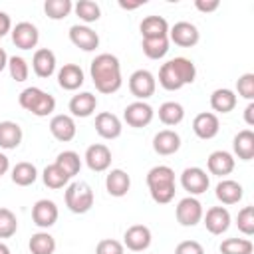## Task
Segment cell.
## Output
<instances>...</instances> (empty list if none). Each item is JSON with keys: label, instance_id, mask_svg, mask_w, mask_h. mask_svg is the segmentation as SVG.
Masks as SVG:
<instances>
[{"label": "cell", "instance_id": "cell-20", "mask_svg": "<svg viewBox=\"0 0 254 254\" xmlns=\"http://www.w3.org/2000/svg\"><path fill=\"white\" fill-rule=\"evenodd\" d=\"M179 149H181V137L173 129H163L153 137V151L157 155L169 157V155H175Z\"/></svg>", "mask_w": 254, "mask_h": 254}, {"label": "cell", "instance_id": "cell-19", "mask_svg": "<svg viewBox=\"0 0 254 254\" xmlns=\"http://www.w3.org/2000/svg\"><path fill=\"white\" fill-rule=\"evenodd\" d=\"M234 165H236L234 155L228 153V151H222V149L212 151V153L208 155V159H206L208 173H210V175H216V177H226V175H230V173L234 171Z\"/></svg>", "mask_w": 254, "mask_h": 254}, {"label": "cell", "instance_id": "cell-21", "mask_svg": "<svg viewBox=\"0 0 254 254\" xmlns=\"http://www.w3.org/2000/svg\"><path fill=\"white\" fill-rule=\"evenodd\" d=\"M85 77H83V69L77 64H64L58 71V83L62 89L65 91H75L83 85Z\"/></svg>", "mask_w": 254, "mask_h": 254}, {"label": "cell", "instance_id": "cell-17", "mask_svg": "<svg viewBox=\"0 0 254 254\" xmlns=\"http://www.w3.org/2000/svg\"><path fill=\"white\" fill-rule=\"evenodd\" d=\"M95 131L103 139H117L123 131V125H121V119L115 113L101 111V113L95 115Z\"/></svg>", "mask_w": 254, "mask_h": 254}, {"label": "cell", "instance_id": "cell-25", "mask_svg": "<svg viewBox=\"0 0 254 254\" xmlns=\"http://www.w3.org/2000/svg\"><path fill=\"white\" fill-rule=\"evenodd\" d=\"M214 194L216 198L222 202V204H236L242 200V194H244V189L240 183L232 181V179H222L216 189H214Z\"/></svg>", "mask_w": 254, "mask_h": 254}, {"label": "cell", "instance_id": "cell-37", "mask_svg": "<svg viewBox=\"0 0 254 254\" xmlns=\"http://www.w3.org/2000/svg\"><path fill=\"white\" fill-rule=\"evenodd\" d=\"M73 10L71 0H46L44 2V12L50 20H64L69 16Z\"/></svg>", "mask_w": 254, "mask_h": 254}, {"label": "cell", "instance_id": "cell-22", "mask_svg": "<svg viewBox=\"0 0 254 254\" xmlns=\"http://www.w3.org/2000/svg\"><path fill=\"white\" fill-rule=\"evenodd\" d=\"M56 54L50 50V48H40L34 52V58H32V69L38 77H50L54 75L56 71Z\"/></svg>", "mask_w": 254, "mask_h": 254}, {"label": "cell", "instance_id": "cell-43", "mask_svg": "<svg viewBox=\"0 0 254 254\" xmlns=\"http://www.w3.org/2000/svg\"><path fill=\"white\" fill-rule=\"evenodd\" d=\"M236 91L246 101H254V73H242L236 79Z\"/></svg>", "mask_w": 254, "mask_h": 254}, {"label": "cell", "instance_id": "cell-16", "mask_svg": "<svg viewBox=\"0 0 254 254\" xmlns=\"http://www.w3.org/2000/svg\"><path fill=\"white\" fill-rule=\"evenodd\" d=\"M69 42L83 50V52H93L97 46H99V36L95 30H91L89 26H83V24H75L69 28Z\"/></svg>", "mask_w": 254, "mask_h": 254}, {"label": "cell", "instance_id": "cell-38", "mask_svg": "<svg viewBox=\"0 0 254 254\" xmlns=\"http://www.w3.org/2000/svg\"><path fill=\"white\" fill-rule=\"evenodd\" d=\"M73 10H75L77 18H79L81 22H85V24L97 22V20L101 18V8H99V4L93 2V0H79V2L73 6Z\"/></svg>", "mask_w": 254, "mask_h": 254}, {"label": "cell", "instance_id": "cell-23", "mask_svg": "<svg viewBox=\"0 0 254 254\" xmlns=\"http://www.w3.org/2000/svg\"><path fill=\"white\" fill-rule=\"evenodd\" d=\"M105 189H107V192L111 196L121 198L131 189V177L123 169H111L107 173V177H105Z\"/></svg>", "mask_w": 254, "mask_h": 254}, {"label": "cell", "instance_id": "cell-27", "mask_svg": "<svg viewBox=\"0 0 254 254\" xmlns=\"http://www.w3.org/2000/svg\"><path fill=\"white\" fill-rule=\"evenodd\" d=\"M236 101H238L236 93L228 87H218L210 93V107L216 113H230L236 107Z\"/></svg>", "mask_w": 254, "mask_h": 254}, {"label": "cell", "instance_id": "cell-26", "mask_svg": "<svg viewBox=\"0 0 254 254\" xmlns=\"http://www.w3.org/2000/svg\"><path fill=\"white\" fill-rule=\"evenodd\" d=\"M232 149L240 161H252L254 159V131H250V129L238 131L234 135Z\"/></svg>", "mask_w": 254, "mask_h": 254}, {"label": "cell", "instance_id": "cell-24", "mask_svg": "<svg viewBox=\"0 0 254 254\" xmlns=\"http://www.w3.org/2000/svg\"><path fill=\"white\" fill-rule=\"evenodd\" d=\"M67 107H69L71 117H89L97 107V97L91 91H81L69 99Z\"/></svg>", "mask_w": 254, "mask_h": 254}, {"label": "cell", "instance_id": "cell-45", "mask_svg": "<svg viewBox=\"0 0 254 254\" xmlns=\"http://www.w3.org/2000/svg\"><path fill=\"white\" fill-rule=\"evenodd\" d=\"M175 254H204V248L196 240H183L177 244Z\"/></svg>", "mask_w": 254, "mask_h": 254}, {"label": "cell", "instance_id": "cell-13", "mask_svg": "<svg viewBox=\"0 0 254 254\" xmlns=\"http://www.w3.org/2000/svg\"><path fill=\"white\" fill-rule=\"evenodd\" d=\"M85 165L93 171V173H103L111 167V151L107 145L103 143H93L85 149Z\"/></svg>", "mask_w": 254, "mask_h": 254}, {"label": "cell", "instance_id": "cell-3", "mask_svg": "<svg viewBox=\"0 0 254 254\" xmlns=\"http://www.w3.org/2000/svg\"><path fill=\"white\" fill-rule=\"evenodd\" d=\"M18 103L22 109L30 111L36 117H48L56 111V97L40 87H26L18 95Z\"/></svg>", "mask_w": 254, "mask_h": 254}, {"label": "cell", "instance_id": "cell-52", "mask_svg": "<svg viewBox=\"0 0 254 254\" xmlns=\"http://www.w3.org/2000/svg\"><path fill=\"white\" fill-rule=\"evenodd\" d=\"M0 254H10V248L4 242H0Z\"/></svg>", "mask_w": 254, "mask_h": 254}, {"label": "cell", "instance_id": "cell-41", "mask_svg": "<svg viewBox=\"0 0 254 254\" xmlns=\"http://www.w3.org/2000/svg\"><path fill=\"white\" fill-rule=\"evenodd\" d=\"M18 230V218L10 208H0V238H10Z\"/></svg>", "mask_w": 254, "mask_h": 254}, {"label": "cell", "instance_id": "cell-50", "mask_svg": "<svg viewBox=\"0 0 254 254\" xmlns=\"http://www.w3.org/2000/svg\"><path fill=\"white\" fill-rule=\"evenodd\" d=\"M143 4H145V0H143V2H131V4H129V2H123V0L119 2V6H121L123 10H135V8L143 6Z\"/></svg>", "mask_w": 254, "mask_h": 254}, {"label": "cell", "instance_id": "cell-30", "mask_svg": "<svg viewBox=\"0 0 254 254\" xmlns=\"http://www.w3.org/2000/svg\"><path fill=\"white\" fill-rule=\"evenodd\" d=\"M175 185V171L167 165H157L147 173V187L151 189H161V187H171Z\"/></svg>", "mask_w": 254, "mask_h": 254}, {"label": "cell", "instance_id": "cell-28", "mask_svg": "<svg viewBox=\"0 0 254 254\" xmlns=\"http://www.w3.org/2000/svg\"><path fill=\"white\" fill-rule=\"evenodd\" d=\"M22 127L16 121H0V147L10 151L22 143Z\"/></svg>", "mask_w": 254, "mask_h": 254}, {"label": "cell", "instance_id": "cell-32", "mask_svg": "<svg viewBox=\"0 0 254 254\" xmlns=\"http://www.w3.org/2000/svg\"><path fill=\"white\" fill-rule=\"evenodd\" d=\"M169 44H171L169 36H163V38H143L141 48H143V54L149 60H161V58L167 56Z\"/></svg>", "mask_w": 254, "mask_h": 254}, {"label": "cell", "instance_id": "cell-11", "mask_svg": "<svg viewBox=\"0 0 254 254\" xmlns=\"http://www.w3.org/2000/svg\"><path fill=\"white\" fill-rule=\"evenodd\" d=\"M58 216H60V210H58V204L54 200H48V198H40L36 200V204L32 206V220L36 226L40 228H50L58 222Z\"/></svg>", "mask_w": 254, "mask_h": 254}, {"label": "cell", "instance_id": "cell-46", "mask_svg": "<svg viewBox=\"0 0 254 254\" xmlns=\"http://www.w3.org/2000/svg\"><path fill=\"white\" fill-rule=\"evenodd\" d=\"M194 6H196V10H200V12L208 14V12L218 10L220 2H218V0H196V2H194Z\"/></svg>", "mask_w": 254, "mask_h": 254}, {"label": "cell", "instance_id": "cell-9", "mask_svg": "<svg viewBox=\"0 0 254 254\" xmlns=\"http://www.w3.org/2000/svg\"><path fill=\"white\" fill-rule=\"evenodd\" d=\"M200 40V32L190 22H177L173 28H169V42L181 46V48H192Z\"/></svg>", "mask_w": 254, "mask_h": 254}, {"label": "cell", "instance_id": "cell-49", "mask_svg": "<svg viewBox=\"0 0 254 254\" xmlns=\"http://www.w3.org/2000/svg\"><path fill=\"white\" fill-rule=\"evenodd\" d=\"M8 169H10V161H8V157H6L4 153H0V177L6 175Z\"/></svg>", "mask_w": 254, "mask_h": 254}, {"label": "cell", "instance_id": "cell-48", "mask_svg": "<svg viewBox=\"0 0 254 254\" xmlns=\"http://www.w3.org/2000/svg\"><path fill=\"white\" fill-rule=\"evenodd\" d=\"M244 121L246 125L254 127V101H248V105L244 107Z\"/></svg>", "mask_w": 254, "mask_h": 254}, {"label": "cell", "instance_id": "cell-2", "mask_svg": "<svg viewBox=\"0 0 254 254\" xmlns=\"http://www.w3.org/2000/svg\"><path fill=\"white\" fill-rule=\"evenodd\" d=\"M196 77V67L189 58H173L165 62L159 69V83L167 91H179L181 87L192 83Z\"/></svg>", "mask_w": 254, "mask_h": 254}, {"label": "cell", "instance_id": "cell-12", "mask_svg": "<svg viewBox=\"0 0 254 254\" xmlns=\"http://www.w3.org/2000/svg\"><path fill=\"white\" fill-rule=\"evenodd\" d=\"M192 131L198 139L202 141H208V139H214L220 131V121L216 117V113L212 111H202L198 113L194 119H192Z\"/></svg>", "mask_w": 254, "mask_h": 254}, {"label": "cell", "instance_id": "cell-40", "mask_svg": "<svg viewBox=\"0 0 254 254\" xmlns=\"http://www.w3.org/2000/svg\"><path fill=\"white\" fill-rule=\"evenodd\" d=\"M8 71H10V77L14 81H26L28 75H30V67H28V62L20 56H12L8 58Z\"/></svg>", "mask_w": 254, "mask_h": 254}, {"label": "cell", "instance_id": "cell-7", "mask_svg": "<svg viewBox=\"0 0 254 254\" xmlns=\"http://www.w3.org/2000/svg\"><path fill=\"white\" fill-rule=\"evenodd\" d=\"M208 185H210V179H208L206 171L200 167H187L181 173V187L189 192V196H196V194L206 192Z\"/></svg>", "mask_w": 254, "mask_h": 254}, {"label": "cell", "instance_id": "cell-35", "mask_svg": "<svg viewBox=\"0 0 254 254\" xmlns=\"http://www.w3.org/2000/svg\"><path fill=\"white\" fill-rule=\"evenodd\" d=\"M42 181H44V185H46L48 189L58 190V189H64V187L69 183V177H67L56 163H52V165H48V167L44 169Z\"/></svg>", "mask_w": 254, "mask_h": 254}, {"label": "cell", "instance_id": "cell-39", "mask_svg": "<svg viewBox=\"0 0 254 254\" xmlns=\"http://www.w3.org/2000/svg\"><path fill=\"white\" fill-rule=\"evenodd\" d=\"M220 254H252L254 244L248 238H226L218 246Z\"/></svg>", "mask_w": 254, "mask_h": 254}, {"label": "cell", "instance_id": "cell-15", "mask_svg": "<svg viewBox=\"0 0 254 254\" xmlns=\"http://www.w3.org/2000/svg\"><path fill=\"white\" fill-rule=\"evenodd\" d=\"M202 222L210 234H224L230 226V212L226 206H210L206 214H202Z\"/></svg>", "mask_w": 254, "mask_h": 254}, {"label": "cell", "instance_id": "cell-5", "mask_svg": "<svg viewBox=\"0 0 254 254\" xmlns=\"http://www.w3.org/2000/svg\"><path fill=\"white\" fill-rule=\"evenodd\" d=\"M157 89V79L149 69H135L129 75V91L137 97V101L149 99Z\"/></svg>", "mask_w": 254, "mask_h": 254}, {"label": "cell", "instance_id": "cell-34", "mask_svg": "<svg viewBox=\"0 0 254 254\" xmlns=\"http://www.w3.org/2000/svg\"><path fill=\"white\" fill-rule=\"evenodd\" d=\"M28 248L32 254H54L56 252V238L46 232V230H40L36 234H32L30 242H28Z\"/></svg>", "mask_w": 254, "mask_h": 254}, {"label": "cell", "instance_id": "cell-6", "mask_svg": "<svg viewBox=\"0 0 254 254\" xmlns=\"http://www.w3.org/2000/svg\"><path fill=\"white\" fill-rule=\"evenodd\" d=\"M202 204L198 198L194 196H185L179 200L177 208H175V216H177V222L181 226H196L200 220H202Z\"/></svg>", "mask_w": 254, "mask_h": 254}, {"label": "cell", "instance_id": "cell-1", "mask_svg": "<svg viewBox=\"0 0 254 254\" xmlns=\"http://www.w3.org/2000/svg\"><path fill=\"white\" fill-rule=\"evenodd\" d=\"M89 73L93 79V85L99 93L111 95L121 89L123 77H121V64L117 56L113 54H99L93 58L89 65Z\"/></svg>", "mask_w": 254, "mask_h": 254}, {"label": "cell", "instance_id": "cell-33", "mask_svg": "<svg viewBox=\"0 0 254 254\" xmlns=\"http://www.w3.org/2000/svg\"><path fill=\"white\" fill-rule=\"evenodd\" d=\"M159 119H161L163 125L175 127L185 119V107L181 103H177V101H165L159 107Z\"/></svg>", "mask_w": 254, "mask_h": 254}, {"label": "cell", "instance_id": "cell-44", "mask_svg": "<svg viewBox=\"0 0 254 254\" xmlns=\"http://www.w3.org/2000/svg\"><path fill=\"white\" fill-rule=\"evenodd\" d=\"M95 254H125V246L115 238H103L97 242Z\"/></svg>", "mask_w": 254, "mask_h": 254}, {"label": "cell", "instance_id": "cell-29", "mask_svg": "<svg viewBox=\"0 0 254 254\" xmlns=\"http://www.w3.org/2000/svg\"><path fill=\"white\" fill-rule=\"evenodd\" d=\"M139 30L143 38H163L169 36V22L163 16H147L143 18Z\"/></svg>", "mask_w": 254, "mask_h": 254}, {"label": "cell", "instance_id": "cell-47", "mask_svg": "<svg viewBox=\"0 0 254 254\" xmlns=\"http://www.w3.org/2000/svg\"><path fill=\"white\" fill-rule=\"evenodd\" d=\"M8 32H12V20L6 12H0V38H4Z\"/></svg>", "mask_w": 254, "mask_h": 254}, {"label": "cell", "instance_id": "cell-18", "mask_svg": "<svg viewBox=\"0 0 254 254\" xmlns=\"http://www.w3.org/2000/svg\"><path fill=\"white\" fill-rule=\"evenodd\" d=\"M50 133L54 135V139H58L62 143L71 141L75 137V133H77V127H75L73 117L71 115H64V113L54 115L50 119Z\"/></svg>", "mask_w": 254, "mask_h": 254}, {"label": "cell", "instance_id": "cell-4", "mask_svg": "<svg viewBox=\"0 0 254 254\" xmlns=\"http://www.w3.org/2000/svg\"><path fill=\"white\" fill-rule=\"evenodd\" d=\"M65 206L73 212V214H85L87 210H91L93 206V190L87 183L83 181H75L69 183L65 189Z\"/></svg>", "mask_w": 254, "mask_h": 254}, {"label": "cell", "instance_id": "cell-51", "mask_svg": "<svg viewBox=\"0 0 254 254\" xmlns=\"http://www.w3.org/2000/svg\"><path fill=\"white\" fill-rule=\"evenodd\" d=\"M8 67V54L4 52V48H0V71H4Z\"/></svg>", "mask_w": 254, "mask_h": 254}, {"label": "cell", "instance_id": "cell-8", "mask_svg": "<svg viewBox=\"0 0 254 254\" xmlns=\"http://www.w3.org/2000/svg\"><path fill=\"white\" fill-rule=\"evenodd\" d=\"M153 107L147 103V101H133L125 107L123 111V119L129 127H135V129H141V127H147L151 121H153Z\"/></svg>", "mask_w": 254, "mask_h": 254}, {"label": "cell", "instance_id": "cell-31", "mask_svg": "<svg viewBox=\"0 0 254 254\" xmlns=\"http://www.w3.org/2000/svg\"><path fill=\"white\" fill-rule=\"evenodd\" d=\"M38 179V169L28 163V161H20L12 167V183L18 187H30L34 185Z\"/></svg>", "mask_w": 254, "mask_h": 254}, {"label": "cell", "instance_id": "cell-14", "mask_svg": "<svg viewBox=\"0 0 254 254\" xmlns=\"http://www.w3.org/2000/svg\"><path fill=\"white\" fill-rule=\"evenodd\" d=\"M40 32L32 22H18L12 28V42L20 50H32L38 46Z\"/></svg>", "mask_w": 254, "mask_h": 254}, {"label": "cell", "instance_id": "cell-42", "mask_svg": "<svg viewBox=\"0 0 254 254\" xmlns=\"http://www.w3.org/2000/svg\"><path fill=\"white\" fill-rule=\"evenodd\" d=\"M236 226L244 236L254 234V206H244L236 214Z\"/></svg>", "mask_w": 254, "mask_h": 254}, {"label": "cell", "instance_id": "cell-36", "mask_svg": "<svg viewBox=\"0 0 254 254\" xmlns=\"http://www.w3.org/2000/svg\"><path fill=\"white\" fill-rule=\"evenodd\" d=\"M56 165L71 179V177H75V175L79 173V169H81V159H79V155H77L75 151H62V153L56 157Z\"/></svg>", "mask_w": 254, "mask_h": 254}, {"label": "cell", "instance_id": "cell-10", "mask_svg": "<svg viewBox=\"0 0 254 254\" xmlns=\"http://www.w3.org/2000/svg\"><path fill=\"white\" fill-rule=\"evenodd\" d=\"M151 238H153V234H151L149 226L133 224L123 234V246L127 250H131V252H143V250H147L151 246Z\"/></svg>", "mask_w": 254, "mask_h": 254}]
</instances>
